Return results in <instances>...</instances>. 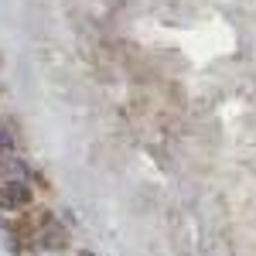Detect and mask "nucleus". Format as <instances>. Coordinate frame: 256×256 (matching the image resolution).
Masks as SVG:
<instances>
[{
	"label": "nucleus",
	"instance_id": "nucleus-1",
	"mask_svg": "<svg viewBox=\"0 0 256 256\" xmlns=\"http://www.w3.org/2000/svg\"><path fill=\"white\" fill-rule=\"evenodd\" d=\"M4 195L10 205H31V184H24L20 178L14 181H4Z\"/></svg>",
	"mask_w": 256,
	"mask_h": 256
},
{
	"label": "nucleus",
	"instance_id": "nucleus-2",
	"mask_svg": "<svg viewBox=\"0 0 256 256\" xmlns=\"http://www.w3.org/2000/svg\"><path fill=\"white\" fill-rule=\"evenodd\" d=\"M41 242H44V246H52V250H62V246H65V232H62V229H48Z\"/></svg>",
	"mask_w": 256,
	"mask_h": 256
},
{
	"label": "nucleus",
	"instance_id": "nucleus-3",
	"mask_svg": "<svg viewBox=\"0 0 256 256\" xmlns=\"http://www.w3.org/2000/svg\"><path fill=\"white\" fill-rule=\"evenodd\" d=\"M14 147V137H10V130H4L0 126V150H10Z\"/></svg>",
	"mask_w": 256,
	"mask_h": 256
},
{
	"label": "nucleus",
	"instance_id": "nucleus-4",
	"mask_svg": "<svg viewBox=\"0 0 256 256\" xmlns=\"http://www.w3.org/2000/svg\"><path fill=\"white\" fill-rule=\"evenodd\" d=\"M0 226H4V218H0Z\"/></svg>",
	"mask_w": 256,
	"mask_h": 256
}]
</instances>
